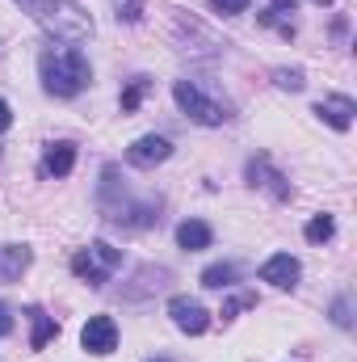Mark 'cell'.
<instances>
[{"label": "cell", "mask_w": 357, "mask_h": 362, "mask_svg": "<svg viewBox=\"0 0 357 362\" xmlns=\"http://www.w3.org/2000/svg\"><path fill=\"white\" fill-rule=\"evenodd\" d=\"M55 42H68V47H76V42H89L92 38V17L85 4H76V0H17Z\"/></svg>", "instance_id": "obj_1"}, {"label": "cell", "mask_w": 357, "mask_h": 362, "mask_svg": "<svg viewBox=\"0 0 357 362\" xmlns=\"http://www.w3.org/2000/svg\"><path fill=\"white\" fill-rule=\"evenodd\" d=\"M38 76H42V89L51 97H76V93L89 89L92 68L76 47H63V51H42L38 55Z\"/></svg>", "instance_id": "obj_2"}, {"label": "cell", "mask_w": 357, "mask_h": 362, "mask_svg": "<svg viewBox=\"0 0 357 362\" xmlns=\"http://www.w3.org/2000/svg\"><path fill=\"white\" fill-rule=\"evenodd\" d=\"M173 97H177L181 114L193 118V122H202V127H223V122L231 118V105L219 101L214 93H206L198 81H177V85H173Z\"/></svg>", "instance_id": "obj_3"}, {"label": "cell", "mask_w": 357, "mask_h": 362, "mask_svg": "<svg viewBox=\"0 0 357 362\" xmlns=\"http://www.w3.org/2000/svg\"><path fill=\"white\" fill-rule=\"evenodd\" d=\"M122 266V253L114 249V245H105V240H92L89 249H80L76 257H72V274L76 278H85L89 286H105L109 282V274Z\"/></svg>", "instance_id": "obj_4"}, {"label": "cell", "mask_w": 357, "mask_h": 362, "mask_svg": "<svg viewBox=\"0 0 357 362\" xmlns=\"http://www.w3.org/2000/svg\"><path fill=\"white\" fill-rule=\"evenodd\" d=\"M101 206H105V219H109V223L131 228V232H143V228H156V223H160V202H152V198H131L126 189H122L118 202H101Z\"/></svg>", "instance_id": "obj_5"}, {"label": "cell", "mask_w": 357, "mask_h": 362, "mask_svg": "<svg viewBox=\"0 0 357 362\" xmlns=\"http://www.w3.org/2000/svg\"><path fill=\"white\" fill-rule=\"evenodd\" d=\"M248 185H253V189H265L273 202H286V198L294 194V185L282 177L277 169H273V160H269V156H257V160H248Z\"/></svg>", "instance_id": "obj_6"}, {"label": "cell", "mask_w": 357, "mask_h": 362, "mask_svg": "<svg viewBox=\"0 0 357 362\" xmlns=\"http://www.w3.org/2000/svg\"><path fill=\"white\" fill-rule=\"evenodd\" d=\"M169 316H173V325H177L181 333H189V337H198V333L210 329V312L198 299H189V295H173L169 299Z\"/></svg>", "instance_id": "obj_7"}, {"label": "cell", "mask_w": 357, "mask_h": 362, "mask_svg": "<svg viewBox=\"0 0 357 362\" xmlns=\"http://www.w3.org/2000/svg\"><path fill=\"white\" fill-rule=\"evenodd\" d=\"M80 346L89 354H97V358L114 354L118 350V325H114V316H89V325L80 329Z\"/></svg>", "instance_id": "obj_8"}, {"label": "cell", "mask_w": 357, "mask_h": 362, "mask_svg": "<svg viewBox=\"0 0 357 362\" xmlns=\"http://www.w3.org/2000/svg\"><path fill=\"white\" fill-rule=\"evenodd\" d=\"M173 156V144L164 139V135H139L131 148H126V165H135V169H156V165H164Z\"/></svg>", "instance_id": "obj_9"}, {"label": "cell", "mask_w": 357, "mask_h": 362, "mask_svg": "<svg viewBox=\"0 0 357 362\" xmlns=\"http://www.w3.org/2000/svg\"><path fill=\"white\" fill-rule=\"evenodd\" d=\"M315 114H320L332 131H349V127H353L357 105H353V97H345V93H328V97L315 105Z\"/></svg>", "instance_id": "obj_10"}, {"label": "cell", "mask_w": 357, "mask_h": 362, "mask_svg": "<svg viewBox=\"0 0 357 362\" xmlns=\"http://www.w3.org/2000/svg\"><path fill=\"white\" fill-rule=\"evenodd\" d=\"M298 257H290V253H273L265 266H261V282H273L277 291H290V286H298Z\"/></svg>", "instance_id": "obj_11"}, {"label": "cell", "mask_w": 357, "mask_h": 362, "mask_svg": "<svg viewBox=\"0 0 357 362\" xmlns=\"http://www.w3.org/2000/svg\"><path fill=\"white\" fill-rule=\"evenodd\" d=\"M30 262H34V253L25 245H0V282H17L30 270Z\"/></svg>", "instance_id": "obj_12"}, {"label": "cell", "mask_w": 357, "mask_h": 362, "mask_svg": "<svg viewBox=\"0 0 357 362\" xmlns=\"http://www.w3.org/2000/svg\"><path fill=\"white\" fill-rule=\"evenodd\" d=\"M210 240H214V232H210V223H202V219H185L177 228V245L185 253H202V249H210Z\"/></svg>", "instance_id": "obj_13"}, {"label": "cell", "mask_w": 357, "mask_h": 362, "mask_svg": "<svg viewBox=\"0 0 357 362\" xmlns=\"http://www.w3.org/2000/svg\"><path fill=\"white\" fill-rule=\"evenodd\" d=\"M76 169V148L72 144H51L47 156H42V173L47 177H68Z\"/></svg>", "instance_id": "obj_14"}, {"label": "cell", "mask_w": 357, "mask_h": 362, "mask_svg": "<svg viewBox=\"0 0 357 362\" xmlns=\"http://www.w3.org/2000/svg\"><path fill=\"white\" fill-rule=\"evenodd\" d=\"M30 325H34V333H30V350H42L55 333H59V325H55V316H47L42 308H30Z\"/></svg>", "instance_id": "obj_15"}, {"label": "cell", "mask_w": 357, "mask_h": 362, "mask_svg": "<svg viewBox=\"0 0 357 362\" xmlns=\"http://www.w3.org/2000/svg\"><path fill=\"white\" fill-rule=\"evenodd\" d=\"M298 8V0H269V13H261V21L265 25H277L286 38L294 34V21H290V13Z\"/></svg>", "instance_id": "obj_16"}, {"label": "cell", "mask_w": 357, "mask_h": 362, "mask_svg": "<svg viewBox=\"0 0 357 362\" xmlns=\"http://www.w3.org/2000/svg\"><path fill=\"white\" fill-rule=\"evenodd\" d=\"M236 266L231 262H214V266H206L202 270V286H210V291H227V286H236Z\"/></svg>", "instance_id": "obj_17"}, {"label": "cell", "mask_w": 357, "mask_h": 362, "mask_svg": "<svg viewBox=\"0 0 357 362\" xmlns=\"http://www.w3.org/2000/svg\"><path fill=\"white\" fill-rule=\"evenodd\" d=\"M303 236H307L311 245H324V240H332V236H337V219H332V215H315V219L303 228Z\"/></svg>", "instance_id": "obj_18"}, {"label": "cell", "mask_w": 357, "mask_h": 362, "mask_svg": "<svg viewBox=\"0 0 357 362\" xmlns=\"http://www.w3.org/2000/svg\"><path fill=\"white\" fill-rule=\"evenodd\" d=\"M147 76H135L131 85H126V93H122V114H135L139 110V101H143V93H147Z\"/></svg>", "instance_id": "obj_19"}, {"label": "cell", "mask_w": 357, "mask_h": 362, "mask_svg": "<svg viewBox=\"0 0 357 362\" xmlns=\"http://www.w3.org/2000/svg\"><path fill=\"white\" fill-rule=\"evenodd\" d=\"M332 325H337V329H353V316H349V295H337V299H332Z\"/></svg>", "instance_id": "obj_20"}, {"label": "cell", "mask_w": 357, "mask_h": 362, "mask_svg": "<svg viewBox=\"0 0 357 362\" xmlns=\"http://www.w3.org/2000/svg\"><path fill=\"white\" fill-rule=\"evenodd\" d=\"M273 81H277V89H290V93H298L303 85H307L298 68H290V72H286V68H277V72H273Z\"/></svg>", "instance_id": "obj_21"}, {"label": "cell", "mask_w": 357, "mask_h": 362, "mask_svg": "<svg viewBox=\"0 0 357 362\" xmlns=\"http://www.w3.org/2000/svg\"><path fill=\"white\" fill-rule=\"evenodd\" d=\"M244 308H257V295H236V299H227L219 316H223V320H231V316H236V312H244Z\"/></svg>", "instance_id": "obj_22"}, {"label": "cell", "mask_w": 357, "mask_h": 362, "mask_svg": "<svg viewBox=\"0 0 357 362\" xmlns=\"http://www.w3.org/2000/svg\"><path fill=\"white\" fill-rule=\"evenodd\" d=\"M253 0H210V8L214 13H223V17H236V13H244Z\"/></svg>", "instance_id": "obj_23"}, {"label": "cell", "mask_w": 357, "mask_h": 362, "mask_svg": "<svg viewBox=\"0 0 357 362\" xmlns=\"http://www.w3.org/2000/svg\"><path fill=\"white\" fill-rule=\"evenodd\" d=\"M13 333V312H8V303H0V337H8Z\"/></svg>", "instance_id": "obj_24"}, {"label": "cell", "mask_w": 357, "mask_h": 362, "mask_svg": "<svg viewBox=\"0 0 357 362\" xmlns=\"http://www.w3.org/2000/svg\"><path fill=\"white\" fill-rule=\"evenodd\" d=\"M8 127H13V110H8V101L0 97V135H4Z\"/></svg>", "instance_id": "obj_25"}, {"label": "cell", "mask_w": 357, "mask_h": 362, "mask_svg": "<svg viewBox=\"0 0 357 362\" xmlns=\"http://www.w3.org/2000/svg\"><path fill=\"white\" fill-rule=\"evenodd\" d=\"M126 8H131V17L139 21V0H126Z\"/></svg>", "instance_id": "obj_26"}, {"label": "cell", "mask_w": 357, "mask_h": 362, "mask_svg": "<svg viewBox=\"0 0 357 362\" xmlns=\"http://www.w3.org/2000/svg\"><path fill=\"white\" fill-rule=\"evenodd\" d=\"M311 4H332V0H311Z\"/></svg>", "instance_id": "obj_27"}, {"label": "cell", "mask_w": 357, "mask_h": 362, "mask_svg": "<svg viewBox=\"0 0 357 362\" xmlns=\"http://www.w3.org/2000/svg\"><path fill=\"white\" fill-rule=\"evenodd\" d=\"M147 362H169V358H147Z\"/></svg>", "instance_id": "obj_28"}]
</instances>
